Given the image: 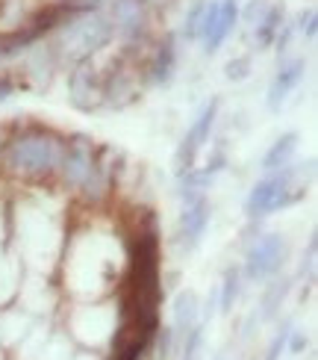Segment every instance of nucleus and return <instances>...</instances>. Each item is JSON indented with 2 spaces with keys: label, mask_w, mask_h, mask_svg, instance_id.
I'll return each instance as SVG.
<instances>
[{
  "label": "nucleus",
  "mask_w": 318,
  "mask_h": 360,
  "mask_svg": "<svg viewBox=\"0 0 318 360\" xmlns=\"http://www.w3.org/2000/svg\"><path fill=\"white\" fill-rule=\"evenodd\" d=\"M65 154V142L51 136V133H29L9 142V148L4 151V162L6 169L24 177H44L53 169H59Z\"/></svg>",
  "instance_id": "nucleus-1"
},
{
  "label": "nucleus",
  "mask_w": 318,
  "mask_h": 360,
  "mask_svg": "<svg viewBox=\"0 0 318 360\" xmlns=\"http://www.w3.org/2000/svg\"><path fill=\"white\" fill-rule=\"evenodd\" d=\"M295 174H298V169H292V162H289V166L274 169L265 180H260V184H256L251 189V195H248L245 213L251 219L268 216V213H274V210H280V207H289L298 198H304V189L295 186Z\"/></svg>",
  "instance_id": "nucleus-2"
},
{
  "label": "nucleus",
  "mask_w": 318,
  "mask_h": 360,
  "mask_svg": "<svg viewBox=\"0 0 318 360\" xmlns=\"http://www.w3.org/2000/svg\"><path fill=\"white\" fill-rule=\"evenodd\" d=\"M62 174L71 186H77L88 195H100L106 189V180H103V172L98 166V160L92 154V148H88L86 139H77L65 145V154H62Z\"/></svg>",
  "instance_id": "nucleus-3"
},
{
  "label": "nucleus",
  "mask_w": 318,
  "mask_h": 360,
  "mask_svg": "<svg viewBox=\"0 0 318 360\" xmlns=\"http://www.w3.org/2000/svg\"><path fill=\"white\" fill-rule=\"evenodd\" d=\"M112 36H115V27H112V21L106 18V15L86 12L80 21H74V24L65 30L62 48H65V53H71V56L86 59L92 51L103 48V44L110 41Z\"/></svg>",
  "instance_id": "nucleus-4"
},
{
  "label": "nucleus",
  "mask_w": 318,
  "mask_h": 360,
  "mask_svg": "<svg viewBox=\"0 0 318 360\" xmlns=\"http://www.w3.org/2000/svg\"><path fill=\"white\" fill-rule=\"evenodd\" d=\"M236 21H239L236 0H212V4H204L201 24H198V39H204L209 53L221 48L224 39L233 33Z\"/></svg>",
  "instance_id": "nucleus-5"
},
{
  "label": "nucleus",
  "mask_w": 318,
  "mask_h": 360,
  "mask_svg": "<svg viewBox=\"0 0 318 360\" xmlns=\"http://www.w3.org/2000/svg\"><path fill=\"white\" fill-rule=\"evenodd\" d=\"M283 257H286V243L277 233H265L251 245L248 260H245V272L251 281L271 278V275L280 272Z\"/></svg>",
  "instance_id": "nucleus-6"
},
{
  "label": "nucleus",
  "mask_w": 318,
  "mask_h": 360,
  "mask_svg": "<svg viewBox=\"0 0 318 360\" xmlns=\"http://www.w3.org/2000/svg\"><path fill=\"white\" fill-rule=\"evenodd\" d=\"M216 112H218V101H209L204 107V112L198 115V122L189 127L186 139H183V145H180V151H177V172L194 169V157L201 154V148L209 139V130H212V124H216Z\"/></svg>",
  "instance_id": "nucleus-7"
},
{
  "label": "nucleus",
  "mask_w": 318,
  "mask_h": 360,
  "mask_svg": "<svg viewBox=\"0 0 318 360\" xmlns=\"http://www.w3.org/2000/svg\"><path fill=\"white\" fill-rule=\"evenodd\" d=\"M110 21L118 33H124L127 39H139L147 27V15L142 9V0H112Z\"/></svg>",
  "instance_id": "nucleus-8"
},
{
  "label": "nucleus",
  "mask_w": 318,
  "mask_h": 360,
  "mask_svg": "<svg viewBox=\"0 0 318 360\" xmlns=\"http://www.w3.org/2000/svg\"><path fill=\"white\" fill-rule=\"evenodd\" d=\"M206 224H209V204H206V198L189 201L183 207V216H180V245H183L186 251L198 248Z\"/></svg>",
  "instance_id": "nucleus-9"
},
{
  "label": "nucleus",
  "mask_w": 318,
  "mask_h": 360,
  "mask_svg": "<svg viewBox=\"0 0 318 360\" xmlns=\"http://www.w3.org/2000/svg\"><path fill=\"white\" fill-rule=\"evenodd\" d=\"M300 80H304V59H292V63L280 65L274 83H271V89H268V110L277 112L283 107V101L289 98V92Z\"/></svg>",
  "instance_id": "nucleus-10"
},
{
  "label": "nucleus",
  "mask_w": 318,
  "mask_h": 360,
  "mask_svg": "<svg viewBox=\"0 0 318 360\" xmlns=\"http://www.w3.org/2000/svg\"><path fill=\"white\" fill-rule=\"evenodd\" d=\"M98 98H100V86L95 77V68H88V63H83L71 74V101L80 110H92L98 107Z\"/></svg>",
  "instance_id": "nucleus-11"
},
{
  "label": "nucleus",
  "mask_w": 318,
  "mask_h": 360,
  "mask_svg": "<svg viewBox=\"0 0 318 360\" xmlns=\"http://www.w3.org/2000/svg\"><path fill=\"white\" fill-rule=\"evenodd\" d=\"M198 316H201V307H198V295H194L192 290L180 292L174 298V328L180 334H189L194 325H198Z\"/></svg>",
  "instance_id": "nucleus-12"
},
{
  "label": "nucleus",
  "mask_w": 318,
  "mask_h": 360,
  "mask_svg": "<svg viewBox=\"0 0 318 360\" xmlns=\"http://www.w3.org/2000/svg\"><path fill=\"white\" fill-rule=\"evenodd\" d=\"M295 151H298V133H286V136H280L274 145L268 148V154L263 157V169L265 172H274V169L289 166Z\"/></svg>",
  "instance_id": "nucleus-13"
},
{
  "label": "nucleus",
  "mask_w": 318,
  "mask_h": 360,
  "mask_svg": "<svg viewBox=\"0 0 318 360\" xmlns=\"http://www.w3.org/2000/svg\"><path fill=\"white\" fill-rule=\"evenodd\" d=\"M174 65H177V51L174 41H165L162 48L154 56V65H150V74H154V83H168L174 77Z\"/></svg>",
  "instance_id": "nucleus-14"
},
{
  "label": "nucleus",
  "mask_w": 318,
  "mask_h": 360,
  "mask_svg": "<svg viewBox=\"0 0 318 360\" xmlns=\"http://www.w3.org/2000/svg\"><path fill=\"white\" fill-rule=\"evenodd\" d=\"M236 298H239V272L236 269H227L224 287H221V313H230Z\"/></svg>",
  "instance_id": "nucleus-15"
},
{
  "label": "nucleus",
  "mask_w": 318,
  "mask_h": 360,
  "mask_svg": "<svg viewBox=\"0 0 318 360\" xmlns=\"http://www.w3.org/2000/svg\"><path fill=\"white\" fill-rule=\"evenodd\" d=\"M201 349H204V328L194 325L183 342V360H201Z\"/></svg>",
  "instance_id": "nucleus-16"
},
{
  "label": "nucleus",
  "mask_w": 318,
  "mask_h": 360,
  "mask_svg": "<svg viewBox=\"0 0 318 360\" xmlns=\"http://www.w3.org/2000/svg\"><path fill=\"white\" fill-rule=\"evenodd\" d=\"M286 292H289V283H286V281H283V283H274V287H271V292L265 295V302H263V307H265V310H263V316H265V319H268V316H274V310L280 307V302H283V295H286Z\"/></svg>",
  "instance_id": "nucleus-17"
},
{
  "label": "nucleus",
  "mask_w": 318,
  "mask_h": 360,
  "mask_svg": "<svg viewBox=\"0 0 318 360\" xmlns=\"http://www.w3.org/2000/svg\"><path fill=\"white\" fill-rule=\"evenodd\" d=\"M248 74H251L248 59H230V63H227V77H230V80H245Z\"/></svg>",
  "instance_id": "nucleus-18"
},
{
  "label": "nucleus",
  "mask_w": 318,
  "mask_h": 360,
  "mask_svg": "<svg viewBox=\"0 0 318 360\" xmlns=\"http://www.w3.org/2000/svg\"><path fill=\"white\" fill-rule=\"evenodd\" d=\"M103 4V0H65V9L68 12H92Z\"/></svg>",
  "instance_id": "nucleus-19"
},
{
  "label": "nucleus",
  "mask_w": 318,
  "mask_h": 360,
  "mask_svg": "<svg viewBox=\"0 0 318 360\" xmlns=\"http://www.w3.org/2000/svg\"><path fill=\"white\" fill-rule=\"evenodd\" d=\"M289 337H292V342H289V352L292 354H300V352L307 349V337L300 334V331H289Z\"/></svg>",
  "instance_id": "nucleus-20"
},
{
  "label": "nucleus",
  "mask_w": 318,
  "mask_h": 360,
  "mask_svg": "<svg viewBox=\"0 0 318 360\" xmlns=\"http://www.w3.org/2000/svg\"><path fill=\"white\" fill-rule=\"evenodd\" d=\"M12 80L9 77H4V74H0V101H9V95H12Z\"/></svg>",
  "instance_id": "nucleus-21"
},
{
  "label": "nucleus",
  "mask_w": 318,
  "mask_h": 360,
  "mask_svg": "<svg viewBox=\"0 0 318 360\" xmlns=\"http://www.w3.org/2000/svg\"><path fill=\"white\" fill-rule=\"evenodd\" d=\"M304 33H307V39H312V36H315V12H307V24H304Z\"/></svg>",
  "instance_id": "nucleus-22"
},
{
  "label": "nucleus",
  "mask_w": 318,
  "mask_h": 360,
  "mask_svg": "<svg viewBox=\"0 0 318 360\" xmlns=\"http://www.w3.org/2000/svg\"><path fill=\"white\" fill-rule=\"evenodd\" d=\"M218 360H224V357H218Z\"/></svg>",
  "instance_id": "nucleus-23"
}]
</instances>
